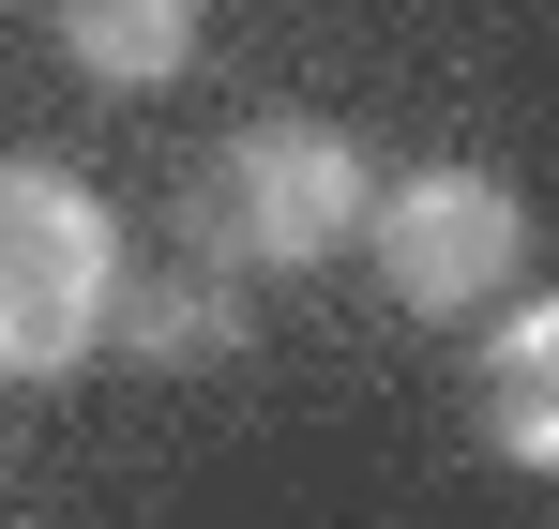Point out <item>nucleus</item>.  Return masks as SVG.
I'll use <instances>...</instances> for the list:
<instances>
[{
	"label": "nucleus",
	"mask_w": 559,
	"mask_h": 529,
	"mask_svg": "<svg viewBox=\"0 0 559 529\" xmlns=\"http://www.w3.org/2000/svg\"><path fill=\"white\" fill-rule=\"evenodd\" d=\"M106 287H121V227L76 167L0 152V378H61L106 349Z\"/></svg>",
	"instance_id": "obj_1"
},
{
	"label": "nucleus",
	"mask_w": 559,
	"mask_h": 529,
	"mask_svg": "<svg viewBox=\"0 0 559 529\" xmlns=\"http://www.w3.org/2000/svg\"><path fill=\"white\" fill-rule=\"evenodd\" d=\"M364 152L333 137V121H302V106H273V121H242L212 167L182 181V227H197V258H227V272H287V258H333L348 227H364Z\"/></svg>",
	"instance_id": "obj_2"
},
{
	"label": "nucleus",
	"mask_w": 559,
	"mask_h": 529,
	"mask_svg": "<svg viewBox=\"0 0 559 529\" xmlns=\"http://www.w3.org/2000/svg\"><path fill=\"white\" fill-rule=\"evenodd\" d=\"M378 258V287L408 303V318H468V303H499L514 272H530V197L499 167H408L364 197V227H348Z\"/></svg>",
	"instance_id": "obj_3"
},
{
	"label": "nucleus",
	"mask_w": 559,
	"mask_h": 529,
	"mask_svg": "<svg viewBox=\"0 0 559 529\" xmlns=\"http://www.w3.org/2000/svg\"><path fill=\"white\" fill-rule=\"evenodd\" d=\"M106 333H121L136 363H227L242 349V287H227V258L121 272V287H106Z\"/></svg>",
	"instance_id": "obj_4"
},
{
	"label": "nucleus",
	"mask_w": 559,
	"mask_h": 529,
	"mask_svg": "<svg viewBox=\"0 0 559 529\" xmlns=\"http://www.w3.org/2000/svg\"><path fill=\"white\" fill-rule=\"evenodd\" d=\"M484 454L559 469V303H514L499 349H484Z\"/></svg>",
	"instance_id": "obj_5"
},
{
	"label": "nucleus",
	"mask_w": 559,
	"mask_h": 529,
	"mask_svg": "<svg viewBox=\"0 0 559 529\" xmlns=\"http://www.w3.org/2000/svg\"><path fill=\"white\" fill-rule=\"evenodd\" d=\"M61 61L92 91H167L197 61V0H61Z\"/></svg>",
	"instance_id": "obj_6"
}]
</instances>
